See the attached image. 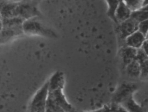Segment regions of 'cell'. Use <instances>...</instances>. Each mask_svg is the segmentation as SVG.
Masks as SVG:
<instances>
[{"mask_svg": "<svg viewBox=\"0 0 148 112\" xmlns=\"http://www.w3.org/2000/svg\"><path fill=\"white\" fill-rule=\"evenodd\" d=\"M131 11L123 1H120L114 13L115 23L118 24L130 17Z\"/></svg>", "mask_w": 148, "mask_h": 112, "instance_id": "cell-10", "label": "cell"}, {"mask_svg": "<svg viewBox=\"0 0 148 112\" xmlns=\"http://www.w3.org/2000/svg\"><path fill=\"white\" fill-rule=\"evenodd\" d=\"M3 29V24L2 22V20L0 19V31Z\"/></svg>", "mask_w": 148, "mask_h": 112, "instance_id": "cell-23", "label": "cell"}, {"mask_svg": "<svg viewBox=\"0 0 148 112\" xmlns=\"http://www.w3.org/2000/svg\"><path fill=\"white\" fill-rule=\"evenodd\" d=\"M119 1H121V0H119Z\"/></svg>", "mask_w": 148, "mask_h": 112, "instance_id": "cell-25", "label": "cell"}, {"mask_svg": "<svg viewBox=\"0 0 148 112\" xmlns=\"http://www.w3.org/2000/svg\"><path fill=\"white\" fill-rule=\"evenodd\" d=\"M117 33L121 41H123V46L124 45L125 39L131 34L138 30V22L130 17L125 21L119 23Z\"/></svg>", "mask_w": 148, "mask_h": 112, "instance_id": "cell-5", "label": "cell"}, {"mask_svg": "<svg viewBox=\"0 0 148 112\" xmlns=\"http://www.w3.org/2000/svg\"><path fill=\"white\" fill-rule=\"evenodd\" d=\"M38 17H34L24 21L21 25L23 33L40 35L49 38H57L58 37L57 34L53 29L39 21Z\"/></svg>", "mask_w": 148, "mask_h": 112, "instance_id": "cell-2", "label": "cell"}, {"mask_svg": "<svg viewBox=\"0 0 148 112\" xmlns=\"http://www.w3.org/2000/svg\"><path fill=\"white\" fill-rule=\"evenodd\" d=\"M36 1H40V0H36Z\"/></svg>", "mask_w": 148, "mask_h": 112, "instance_id": "cell-26", "label": "cell"}, {"mask_svg": "<svg viewBox=\"0 0 148 112\" xmlns=\"http://www.w3.org/2000/svg\"><path fill=\"white\" fill-rule=\"evenodd\" d=\"M87 112H110V106H105L103 107L91 111H87Z\"/></svg>", "mask_w": 148, "mask_h": 112, "instance_id": "cell-21", "label": "cell"}, {"mask_svg": "<svg viewBox=\"0 0 148 112\" xmlns=\"http://www.w3.org/2000/svg\"><path fill=\"white\" fill-rule=\"evenodd\" d=\"M18 2L0 0V14L1 19L16 17V7Z\"/></svg>", "mask_w": 148, "mask_h": 112, "instance_id": "cell-8", "label": "cell"}, {"mask_svg": "<svg viewBox=\"0 0 148 112\" xmlns=\"http://www.w3.org/2000/svg\"><path fill=\"white\" fill-rule=\"evenodd\" d=\"M48 82V96L61 106L65 112H76L75 108L66 101L63 93L65 83L63 73L60 71L56 72L51 76Z\"/></svg>", "mask_w": 148, "mask_h": 112, "instance_id": "cell-1", "label": "cell"}, {"mask_svg": "<svg viewBox=\"0 0 148 112\" xmlns=\"http://www.w3.org/2000/svg\"><path fill=\"white\" fill-rule=\"evenodd\" d=\"M16 17L27 20L34 17H40L41 14L38 8L29 2H19L16 7Z\"/></svg>", "mask_w": 148, "mask_h": 112, "instance_id": "cell-4", "label": "cell"}, {"mask_svg": "<svg viewBox=\"0 0 148 112\" xmlns=\"http://www.w3.org/2000/svg\"><path fill=\"white\" fill-rule=\"evenodd\" d=\"M125 72L127 74L132 78L139 77L140 75V69L139 64L138 61L135 59L128 63L125 67Z\"/></svg>", "mask_w": 148, "mask_h": 112, "instance_id": "cell-14", "label": "cell"}, {"mask_svg": "<svg viewBox=\"0 0 148 112\" xmlns=\"http://www.w3.org/2000/svg\"><path fill=\"white\" fill-rule=\"evenodd\" d=\"M146 36L143 35L138 30L129 35L124 40V45L135 48L139 49L142 46L143 42L147 40Z\"/></svg>", "mask_w": 148, "mask_h": 112, "instance_id": "cell-7", "label": "cell"}, {"mask_svg": "<svg viewBox=\"0 0 148 112\" xmlns=\"http://www.w3.org/2000/svg\"><path fill=\"white\" fill-rule=\"evenodd\" d=\"M133 94L125 98L119 105L124 108L127 112H145L144 109L133 99Z\"/></svg>", "mask_w": 148, "mask_h": 112, "instance_id": "cell-13", "label": "cell"}, {"mask_svg": "<svg viewBox=\"0 0 148 112\" xmlns=\"http://www.w3.org/2000/svg\"><path fill=\"white\" fill-rule=\"evenodd\" d=\"M136 49L126 45H124L121 47L120 54L122 64L124 68L128 63L136 58Z\"/></svg>", "mask_w": 148, "mask_h": 112, "instance_id": "cell-11", "label": "cell"}, {"mask_svg": "<svg viewBox=\"0 0 148 112\" xmlns=\"http://www.w3.org/2000/svg\"><path fill=\"white\" fill-rule=\"evenodd\" d=\"M136 60L139 64L140 69V76L143 78H146L147 76V54L146 53L140 48L137 49L136 55Z\"/></svg>", "mask_w": 148, "mask_h": 112, "instance_id": "cell-12", "label": "cell"}, {"mask_svg": "<svg viewBox=\"0 0 148 112\" xmlns=\"http://www.w3.org/2000/svg\"><path fill=\"white\" fill-rule=\"evenodd\" d=\"M137 88V86L132 83L121 84L113 96V103L119 105L125 98L133 94Z\"/></svg>", "mask_w": 148, "mask_h": 112, "instance_id": "cell-6", "label": "cell"}, {"mask_svg": "<svg viewBox=\"0 0 148 112\" xmlns=\"http://www.w3.org/2000/svg\"><path fill=\"white\" fill-rule=\"evenodd\" d=\"M140 48L142 50H143L147 54V40H146L143 42V43L142 44V45Z\"/></svg>", "mask_w": 148, "mask_h": 112, "instance_id": "cell-22", "label": "cell"}, {"mask_svg": "<svg viewBox=\"0 0 148 112\" xmlns=\"http://www.w3.org/2000/svg\"><path fill=\"white\" fill-rule=\"evenodd\" d=\"M130 17L138 23L147 20L148 9L147 5L142 6L138 10L131 11Z\"/></svg>", "mask_w": 148, "mask_h": 112, "instance_id": "cell-15", "label": "cell"}, {"mask_svg": "<svg viewBox=\"0 0 148 112\" xmlns=\"http://www.w3.org/2000/svg\"><path fill=\"white\" fill-rule=\"evenodd\" d=\"M48 80L34 95L29 106L30 112H45L48 96Z\"/></svg>", "mask_w": 148, "mask_h": 112, "instance_id": "cell-3", "label": "cell"}, {"mask_svg": "<svg viewBox=\"0 0 148 112\" xmlns=\"http://www.w3.org/2000/svg\"><path fill=\"white\" fill-rule=\"evenodd\" d=\"M0 19H1V14H0Z\"/></svg>", "mask_w": 148, "mask_h": 112, "instance_id": "cell-24", "label": "cell"}, {"mask_svg": "<svg viewBox=\"0 0 148 112\" xmlns=\"http://www.w3.org/2000/svg\"><path fill=\"white\" fill-rule=\"evenodd\" d=\"M147 30H148L147 20L141 21L138 23V30L146 37H147Z\"/></svg>", "mask_w": 148, "mask_h": 112, "instance_id": "cell-20", "label": "cell"}, {"mask_svg": "<svg viewBox=\"0 0 148 112\" xmlns=\"http://www.w3.org/2000/svg\"><path fill=\"white\" fill-rule=\"evenodd\" d=\"M108 3V11L107 14L108 16L115 22L114 13L117 8V6L119 3V0H105Z\"/></svg>", "mask_w": 148, "mask_h": 112, "instance_id": "cell-18", "label": "cell"}, {"mask_svg": "<svg viewBox=\"0 0 148 112\" xmlns=\"http://www.w3.org/2000/svg\"><path fill=\"white\" fill-rule=\"evenodd\" d=\"M23 33L21 26L13 28H3L0 31V44L7 43Z\"/></svg>", "mask_w": 148, "mask_h": 112, "instance_id": "cell-9", "label": "cell"}, {"mask_svg": "<svg viewBox=\"0 0 148 112\" xmlns=\"http://www.w3.org/2000/svg\"><path fill=\"white\" fill-rule=\"evenodd\" d=\"M3 28H13L21 26L23 22L25 20L18 17L2 18Z\"/></svg>", "mask_w": 148, "mask_h": 112, "instance_id": "cell-16", "label": "cell"}, {"mask_svg": "<svg viewBox=\"0 0 148 112\" xmlns=\"http://www.w3.org/2000/svg\"><path fill=\"white\" fill-rule=\"evenodd\" d=\"M124 4L132 11L143 6V0H121Z\"/></svg>", "mask_w": 148, "mask_h": 112, "instance_id": "cell-19", "label": "cell"}, {"mask_svg": "<svg viewBox=\"0 0 148 112\" xmlns=\"http://www.w3.org/2000/svg\"><path fill=\"white\" fill-rule=\"evenodd\" d=\"M45 112H65L64 110L57 105L50 97L47 96Z\"/></svg>", "mask_w": 148, "mask_h": 112, "instance_id": "cell-17", "label": "cell"}]
</instances>
